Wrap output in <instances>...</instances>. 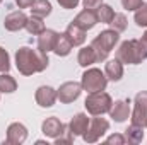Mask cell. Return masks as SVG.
<instances>
[{
  "label": "cell",
  "mask_w": 147,
  "mask_h": 145,
  "mask_svg": "<svg viewBox=\"0 0 147 145\" xmlns=\"http://www.w3.org/2000/svg\"><path fill=\"white\" fill-rule=\"evenodd\" d=\"M50 65L48 53H43L39 50H33L29 46H22L16 51V67L21 75L29 77L33 73L45 72Z\"/></svg>",
  "instance_id": "obj_1"
},
{
  "label": "cell",
  "mask_w": 147,
  "mask_h": 145,
  "mask_svg": "<svg viewBox=\"0 0 147 145\" xmlns=\"http://www.w3.org/2000/svg\"><path fill=\"white\" fill-rule=\"evenodd\" d=\"M115 58L123 65H139L147 60V46L140 39H127L118 46Z\"/></svg>",
  "instance_id": "obj_2"
},
{
  "label": "cell",
  "mask_w": 147,
  "mask_h": 145,
  "mask_svg": "<svg viewBox=\"0 0 147 145\" xmlns=\"http://www.w3.org/2000/svg\"><path fill=\"white\" fill-rule=\"evenodd\" d=\"M118 41H120V33L111 29V28L101 31L98 36L91 41V46H92V50L96 53L98 62H106L108 60L110 53L113 51V48L118 44Z\"/></svg>",
  "instance_id": "obj_3"
},
{
  "label": "cell",
  "mask_w": 147,
  "mask_h": 145,
  "mask_svg": "<svg viewBox=\"0 0 147 145\" xmlns=\"http://www.w3.org/2000/svg\"><path fill=\"white\" fill-rule=\"evenodd\" d=\"M84 106H86V111L91 116H103V114L110 113L111 106H113V99L105 91L89 92L86 101H84Z\"/></svg>",
  "instance_id": "obj_4"
},
{
  "label": "cell",
  "mask_w": 147,
  "mask_h": 145,
  "mask_svg": "<svg viewBox=\"0 0 147 145\" xmlns=\"http://www.w3.org/2000/svg\"><path fill=\"white\" fill-rule=\"evenodd\" d=\"M80 85H82V91H86L87 94L89 92H98V91H106V85H108V77L105 75V70L101 68H86V72L82 73L80 77Z\"/></svg>",
  "instance_id": "obj_5"
},
{
  "label": "cell",
  "mask_w": 147,
  "mask_h": 145,
  "mask_svg": "<svg viewBox=\"0 0 147 145\" xmlns=\"http://www.w3.org/2000/svg\"><path fill=\"white\" fill-rule=\"evenodd\" d=\"M108 130H110V121L101 118V116H94L89 121V126H87L86 133L82 135V140L86 144H96L106 135Z\"/></svg>",
  "instance_id": "obj_6"
},
{
  "label": "cell",
  "mask_w": 147,
  "mask_h": 145,
  "mask_svg": "<svg viewBox=\"0 0 147 145\" xmlns=\"http://www.w3.org/2000/svg\"><path fill=\"white\" fill-rule=\"evenodd\" d=\"M130 119L134 125L147 128V91H140L134 97V109L130 113Z\"/></svg>",
  "instance_id": "obj_7"
},
{
  "label": "cell",
  "mask_w": 147,
  "mask_h": 145,
  "mask_svg": "<svg viewBox=\"0 0 147 145\" xmlns=\"http://www.w3.org/2000/svg\"><path fill=\"white\" fill-rule=\"evenodd\" d=\"M82 94V85L80 82H74V80H69V82H63L58 89H57V97L62 104H70L74 101H77Z\"/></svg>",
  "instance_id": "obj_8"
},
{
  "label": "cell",
  "mask_w": 147,
  "mask_h": 145,
  "mask_svg": "<svg viewBox=\"0 0 147 145\" xmlns=\"http://www.w3.org/2000/svg\"><path fill=\"white\" fill-rule=\"evenodd\" d=\"M28 135H29V132H28L26 125L16 121V123H10L7 126V138H5V142L10 145H22L28 140Z\"/></svg>",
  "instance_id": "obj_9"
},
{
  "label": "cell",
  "mask_w": 147,
  "mask_h": 145,
  "mask_svg": "<svg viewBox=\"0 0 147 145\" xmlns=\"http://www.w3.org/2000/svg\"><path fill=\"white\" fill-rule=\"evenodd\" d=\"M34 99L39 108H51L58 101L57 89H53L51 85H39L34 92Z\"/></svg>",
  "instance_id": "obj_10"
},
{
  "label": "cell",
  "mask_w": 147,
  "mask_h": 145,
  "mask_svg": "<svg viewBox=\"0 0 147 145\" xmlns=\"http://www.w3.org/2000/svg\"><path fill=\"white\" fill-rule=\"evenodd\" d=\"M26 22H28V15L22 10H14V12H10V14L5 15L3 28L9 33H17L21 29H26Z\"/></svg>",
  "instance_id": "obj_11"
},
{
  "label": "cell",
  "mask_w": 147,
  "mask_h": 145,
  "mask_svg": "<svg viewBox=\"0 0 147 145\" xmlns=\"http://www.w3.org/2000/svg\"><path fill=\"white\" fill-rule=\"evenodd\" d=\"M130 113H132L130 101L128 99H118V101L113 103L108 114H110V118L115 123H125L130 118Z\"/></svg>",
  "instance_id": "obj_12"
},
{
  "label": "cell",
  "mask_w": 147,
  "mask_h": 145,
  "mask_svg": "<svg viewBox=\"0 0 147 145\" xmlns=\"http://www.w3.org/2000/svg\"><path fill=\"white\" fill-rule=\"evenodd\" d=\"M41 132H43L45 137L55 140V138H58V137H62L65 133V125L57 116H50L41 123Z\"/></svg>",
  "instance_id": "obj_13"
},
{
  "label": "cell",
  "mask_w": 147,
  "mask_h": 145,
  "mask_svg": "<svg viewBox=\"0 0 147 145\" xmlns=\"http://www.w3.org/2000/svg\"><path fill=\"white\" fill-rule=\"evenodd\" d=\"M89 118H87V114L86 113H77V114H74V118L70 119V123H69V133L72 135L74 138L75 137H82L84 133H86V130H87V126H89Z\"/></svg>",
  "instance_id": "obj_14"
},
{
  "label": "cell",
  "mask_w": 147,
  "mask_h": 145,
  "mask_svg": "<svg viewBox=\"0 0 147 145\" xmlns=\"http://www.w3.org/2000/svg\"><path fill=\"white\" fill-rule=\"evenodd\" d=\"M72 22H75L77 26H80L84 31H91L96 24H98V15H96V10H89V9H84L82 12H79L75 15Z\"/></svg>",
  "instance_id": "obj_15"
},
{
  "label": "cell",
  "mask_w": 147,
  "mask_h": 145,
  "mask_svg": "<svg viewBox=\"0 0 147 145\" xmlns=\"http://www.w3.org/2000/svg\"><path fill=\"white\" fill-rule=\"evenodd\" d=\"M58 33L55 29H45L39 36H38V50L43 53H50L53 51V46L57 43Z\"/></svg>",
  "instance_id": "obj_16"
},
{
  "label": "cell",
  "mask_w": 147,
  "mask_h": 145,
  "mask_svg": "<svg viewBox=\"0 0 147 145\" xmlns=\"http://www.w3.org/2000/svg\"><path fill=\"white\" fill-rule=\"evenodd\" d=\"M123 63L120 62V60H108L106 62V65H105V75L108 77V80L111 82H120L121 79H123Z\"/></svg>",
  "instance_id": "obj_17"
},
{
  "label": "cell",
  "mask_w": 147,
  "mask_h": 145,
  "mask_svg": "<svg viewBox=\"0 0 147 145\" xmlns=\"http://www.w3.org/2000/svg\"><path fill=\"white\" fill-rule=\"evenodd\" d=\"M63 33H65L67 38L70 39L72 46H82V44L86 43V34H87V31H84V29H82L80 26H77L75 22H70Z\"/></svg>",
  "instance_id": "obj_18"
},
{
  "label": "cell",
  "mask_w": 147,
  "mask_h": 145,
  "mask_svg": "<svg viewBox=\"0 0 147 145\" xmlns=\"http://www.w3.org/2000/svg\"><path fill=\"white\" fill-rule=\"evenodd\" d=\"M77 63H79L80 67H84V68L91 67L92 63H98L96 53H94V50H92L91 44H89V46H82V48L79 50V53H77Z\"/></svg>",
  "instance_id": "obj_19"
},
{
  "label": "cell",
  "mask_w": 147,
  "mask_h": 145,
  "mask_svg": "<svg viewBox=\"0 0 147 145\" xmlns=\"http://www.w3.org/2000/svg\"><path fill=\"white\" fill-rule=\"evenodd\" d=\"M72 43H70V39L67 38L65 33H58V38H57V43H55V46H53V53L57 55V56H69L70 55V51H72Z\"/></svg>",
  "instance_id": "obj_20"
},
{
  "label": "cell",
  "mask_w": 147,
  "mask_h": 145,
  "mask_svg": "<svg viewBox=\"0 0 147 145\" xmlns=\"http://www.w3.org/2000/svg\"><path fill=\"white\" fill-rule=\"evenodd\" d=\"M123 135H125L127 144L137 145V144H140V142L144 140V128L139 126V125H134V123H132V125L123 132Z\"/></svg>",
  "instance_id": "obj_21"
},
{
  "label": "cell",
  "mask_w": 147,
  "mask_h": 145,
  "mask_svg": "<svg viewBox=\"0 0 147 145\" xmlns=\"http://www.w3.org/2000/svg\"><path fill=\"white\" fill-rule=\"evenodd\" d=\"M51 10H53V7H51L50 0H36L31 5V15H36L39 19H46L51 14Z\"/></svg>",
  "instance_id": "obj_22"
},
{
  "label": "cell",
  "mask_w": 147,
  "mask_h": 145,
  "mask_svg": "<svg viewBox=\"0 0 147 145\" xmlns=\"http://www.w3.org/2000/svg\"><path fill=\"white\" fill-rule=\"evenodd\" d=\"M17 91V80L9 72L0 73V94H12Z\"/></svg>",
  "instance_id": "obj_23"
},
{
  "label": "cell",
  "mask_w": 147,
  "mask_h": 145,
  "mask_svg": "<svg viewBox=\"0 0 147 145\" xmlns=\"http://www.w3.org/2000/svg\"><path fill=\"white\" fill-rule=\"evenodd\" d=\"M45 19H39L36 15H31V17H28V22H26V31L29 33V34H33V36H39L45 29H46V26H45V22H43Z\"/></svg>",
  "instance_id": "obj_24"
},
{
  "label": "cell",
  "mask_w": 147,
  "mask_h": 145,
  "mask_svg": "<svg viewBox=\"0 0 147 145\" xmlns=\"http://www.w3.org/2000/svg\"><path fill=\"white\" fill-rule=\"evenodd\" d=\"M96 15H98V22H101V24H110L111 21H113V17H115V10H113V7L108 5V3H101L98 9H96Z\"/></svg>",
  "instance_id": "obj_25"
},
{
  "label": "cell",
  "mask_w": 147,
  "mask_h": 145,
  "mask_svg": "<svg viewBox=\"0 0 147 145\" xmlns=\"http://www.w3.org/2000/svg\"><path fill=\"white\" fill-rule=\"evenodd\" d=\"M110 26H111V29H115V31H118V33H123V31H127V28H128V19H127L125 14L115 12V17H113V21L110 22Z\"/></svg>",
  "instance_id": "obj_26"
},
{
  "label": "cell",
  "mask_w": 147,
  "mask_h": 145,
  "mask_svg": "<svg viewBox=\"0 0 147 145\" xmlns=\"http://www.w3.org/2000/svg\"><path fill=\"white\" fill-rule=\"evenodd\" d=\"M134 22H135L139 28H147V2H144V3L135 10Z\"/></svg>",
  "instance_id": "obj_27"
},
{
  "label": "cell",
  "mask_w": 147,
  "mask_h": 145,
  "mask_svg": "<svg viewBox=\"0 0 147 145\" xmlns=\"http://www.w3.org/2000/svg\"><path fill=\"white\" fill-rule=\"evenodd\" d=\"M9 70H10V56L7 53V50L0 46V73L9 72Z\"/></svg>",
  "instance_id": "obj_28"
},
{
  "label": "cell",
  "mask_w": 147,
  "mask_h": 145,
  "mask_svg": "<svg viewBox=\"0 0 147 145\" xmlns=\"http://www.w3.org/2000/svg\"><path fill=\"white\" fill-rule=\"evenodd\" d=\"M142 3H144V0H121V7L128 12H135Z\"/></svg>",
  "instance_id": "obj_29"
},
{
  "label": "cell",
  "mask_w": 147,
  "mask_h": 145,
  "mask_svg": "<svg viewBox=\"0 0 147 145\" xmlns=\"http://www.w3.org/2000/svg\"><path fill=\"white\" fill-rule=\"evenodd\" d=\"M106 144L110 145H125L127 144V140H125V135L123 133H113V135H110L108 138H106Z\"/></svg>",
  "instance_id": "obj_30"
},
{
  "label": "cell",
  "mask_w": 147,
  "mask_h": 145,
  "mask_svg": "<svg viewBox=\"0 0 147 145\" xmlns=\"http://www.w3.org/2000/svg\"><path fill=\"white\" fill-rule=\"evenodd\" d=\"M58 2V5L62 7V9H65V10H72L75 9L79 3H80V0H57Z\"/></svg>",
  "instance_id": "obj_31"
},
{
  "label": "cell",
  "mask_w": 147,
  "mask_h": 145,
  "mask_svg": "<svg viewBox=\"0 0 147 145\" xmlns=\"http://www.w3.org/2000/svg\"><path fill=\"white\" fill-rule=\"evenodd\" d=\"M101 3H103V0H82L84 9H89V10H96Z\"/></svg>",
  "instance_id": "obj_32"
},
{
  "label": "cell",
  "mask_w": 147,
  "mask_h": 145,
  "mask_svg": "<svg viewBox=\"0 0 147 145\" xmlns=\"http://www.w3.org/2000/svg\"><path fill=\"white\" fill-rule=\"evenodd\" d=\"M16 2V5L19 7V9H31V5L36 2V0H14Z\"/></svg>",
  "instance_id": "obj_33"
},
{
  "label": "cell",
  "mask_w": 147,
  "mask_h": 145,
  "mask_svg": "<svg viewBox=\"0 0 147 145\" xmlns=\"http://www.w3.org/2000/svg\"><path fill=\"white\" fill-rule=\"evenodd\" d=\"M72 140H74V137L69 133V137H58V138H55V144L57 145H62V144H72Z\"/></svg>",
  "instance_id": "obj_34"
},
{
  "label": "cell",
  "mask_w": 147,
  "mask_h": 145,
  "mask_svg": "<svg viewBox=\"0 0 147 145\" xmlns=\"http://www.w3.org/2000/svg\"><path fill=\"white\" fill-rule=\"evenodd\" d=\"M140 41H142V43H144V44L147 46V28H146V33L142 34V38H140Z\"/></svg>",
  "instance_id": "obj_35"
},
{
  "label": "cell",
  "mask_w": 147,
  "mask_h": 145,
  "mask_svg": "<svg viewBox=\"0 0 147 145\" xmlns=\"http://www.w3.org/2000/svg\"><path fill=\"white\" fill-rule=\"evenodd\" d=\"M36 144H38V145H45V144L48 145V142H46V140H38Z\"/></svg>",
  "instance_id": "obj_36"
},
{
  "label": "cell",
  "mask_w": 147,
  "mask_h": 145,
  "mask_svg": "<svg viewBox=\"0 0 147 145\" xmlns=\"http://www.w3.org/2000/svg\"><path fill=\"white\" fill-rule=\"evenodd\" d=\"M2 2H3V0H0V3H2Z\"/></svg>",
  "instance_id": "obj_37"
}]
</instances>
